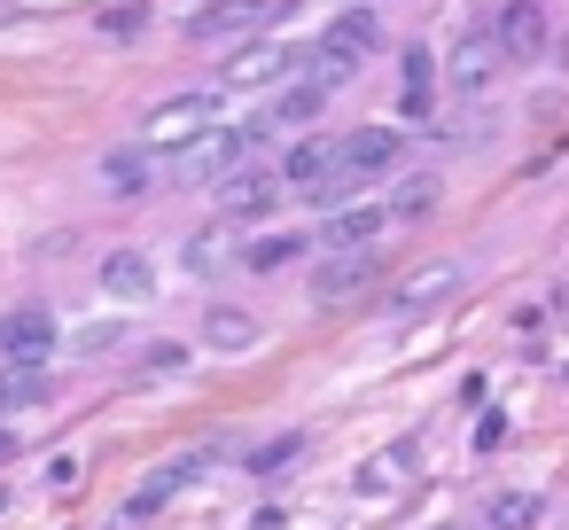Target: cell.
Segmentation results:
<instances>
[{
    "label": "cell",
    "mask_w": 569,
    "mask_h": 530,
    "mask_svg": "<svg viewBox=\"0 0 569 530\" xmlns=\"http://www.w3.org/2000/svg\"><path fill=\"white\" fill-rule=\"evenodd\" d=\"M180 266H188L196 281H219L227 266H250V242H242L234 219H219V227H196V234L180 242Z\"/></svg>",
    "instance_id": "obj_4"
},
{
    "label": "cell",
    "mask_w": 569,
    "mask_h": 530,
    "mask_svg": "<svg viewBox=\"0 0 569 530\" xmlns=\"http://www.w3.org/2000/svg\"><path fill=\"white\" fill-rule=\"evenodd\" d=\"M305 460V429H289V437H273V444H258L250 452V476H289Z\"/></svg>",
    "instance_id": "obj_24"
},
{
    "label": "cell",
    "mask_w": 569,
    "mask_h": 530,
    "mask_svg": "<svg viewBox=\"0 0 569 530\" xmlns=\"http://www.w3.org/2000/svg\"><path fill=\"white\" fill-rule=\"evenodd\" d=\"M196 476H203V452H180V460H164V468H157L149 483H133V499H126V514H133V522H141V514H157V507H164L172 491H188Z\"/></svg>",
    "instance_id": "obj_14"
},
{
    "label": "cell",
    "mask_w": 569,
    "mask_h": 530,
    "mask_svg": "<svg viewBox=\"0 0 569 530\" xmlns=\"http://www.w3.org/2000/svg\"><path fill=\"white\" fill-rule=\"evenodd\" d=\"M305 250V234H266V242H250V273H273V266H289Z\"/></svg>",
    "instance_id": "obj_26"
},
{
    "label": "cell",
    "mask_w": 569,
    "mask_h": 530,
    "mask_svg": "<svg viewBox=\"0 0 569 530\" xmlns=\"http://www.w3.org/2000/svg\"><path fill=\"white\" fill-rule=\"evenodd\" d=\"M382 227H390V203H343V211L320 227V242H328V250H375Z\"/></svg>",
    "instance_id": "obj_13"
},
{
    "label": "cell",
    "mask_w": 569,
    "mask_h": 530,
    "mask_svg": "<svg viewBox=\"0 0 569 530\" xmlns=\"http://www.w3.org/2000/svg\"><path fill=\"white\" fill-rule=\"evenodd\" d=\"M281 180H289V196H351V172H343V141H320V133H305L289 157H281Z\"/></svg>",
    "instance_id": "obj_1"
},
{
    "label": "cell",
    "mask_w": 569,
    "mask_h": 530,
    "mask_svg": "<svg viewBox=\"0 0 569 530\" xmlns=\"http://www.w3.org/2000/svg\"><path fill=\"white\" fill-rule=\"evenodd\" d=\"M273 17V0H203L188 17V40H234V32H258Z\"/></svg>",
    "instance_id": "obj_10"
},
{
    "label": "cell",
    "mask_w": 569,
    "mask_h": 530,
    "mask_svg": "<svg viewBox=\"0 0 569 530\" xmlns=\"http://www.w3.org/2000/svg\"><path fill=\"white\" fill-rule=\"evenodd\" d=\"M359 71H367V63H359V56H343V48H336L328 32H320V40H312V48L297 56V79H305V87H320V94H343V87H351Z\"/></svg>",
    "instance_id": "obj_12"
},
{
    "label": "cell",
    "mask_w": 569,
    "mask_h": 530,
    "mask_svg": "<svg viewBox=\"0 0 569 530\" xmlns=\"http://www.w3.org/2000/svg\"><path fill=\"white\" fill-rule=\"evenodd\" d=\"M320 110H328V94H320V87H305V79H297V87H289V94H281V102H273V110H266V126H273V133H281V126H312V118H320Z\"/></svg>",
    "instance_id": "obj_22"
},
{
    "label": "cell",
    "mask_w": 569,
    "mask_h": 530,
    "mask_svg": "<svg viewBox=\"0 0 569 530\" xmlns=\"http://www.w3.org/2000/svg\"><path fill=\"white\" fill-rule=\"evenodd\" d=\"M149 149H196L219 133V94H180V102H157L149 110Z\"/></svg>",
    "instance_id": "obj_2"
},
{
    "label": "cell",
    "mask_w": 569,
    "mask_h": 530,
    "mask_svg": "<svg viewBox=\"0 0 569 530\" xmlns=\"http://www.w3.org/2000/svg\"><path fill=\"white\" fill-rule=\"evenodd\" d=\"M483 530H538V499L530 491H499L483 507Z\"/></svg>",
    "instance_id": "obj_23"
},
{
    "label": "cell",
    "mask_w": 569,
    "mask_h": 530,
    "mask_svg": "<svg viewBox=\"0 0 569 530\" xmlns=\"http://www.w3.org/2000/svg\"><path fill=\"white\" fill-rule=\"evenodd\" d=\"M398 157H406V133H398V126H359V133H343V172H351V188L398 172Z\"/></svg>",
    "instance_id": "obj_5"
},
{
    "label": "cell",
    "mask_w": 569,
    "mask_h": 530,
    "mask_svg": "<svg viewBox=\"0 0 569 530\" xmlns=\"http://www.w3.org/2000/svg\"><path fill=\"white\" fill-rule=\"evenodd\" d=\"M141 24H149V9H141V0H126V9H102V32H110V40H133Z\"/></svg>",
    "instance_id": "obj_28"
},
{
    "label": "cell",
    "mask_w": 569,
    "mask_h": 530,
    "mask_svg": "<svg viewBox=\"0 0 569 530\" xmlns=\"http://www.w3.org/2000/svg\"><path fill=\"white\" fill-rule=\"evenodd\" d=\"M157 180H164L157 149H110V157H102V188H110V196H149Z\"/></svg>",
    "instance_id": "obj_15"
},
{
    "label": "cell",
    "mask_w": 569,
    "mask_h": 530,
    "mask_svg": "<svg viewBox=\"0 0 569 530\" xmlns=\"http://www.w3.org/2000/svg\"><path fill=\"white\" fill-rule=\"evenodd\" d=\"M40 398H48V367H9V359H0V406L24 413V406H40Z\"/></svg>",
    "instance_id": "obj_21"
},
{
    "label": "cell",
    "mask_w": 569,
    "mask_h": 530,
    "mask_svg": "<svg viewBox=\"0 0 569 530\" xmlns=\"http://www.w3.org/2000/svg\"><path fill=\"white\" fill-rule=\"evenodd\" d=\"M48 351H56V312L24 304V312L0 320V359L9 367H48Z\"/></svg>",
    "instance_id": "obj_8"
},
{
    "label": "cell",
    "mask_w": 569,
    "mask_h": 530,
    "mask_svg": "<svg viewBox=\"0 0 569 530\" xmlns=\"http://www.w3.org/2000/svg\"><path fill=\"white\" fill-rule=\"evenodd\" d=\"M491 32H499L507 63H538V56H546V9H538V0H507Z\"/></svg>",
    "instance_id": "obj_11"
},
{
    "label": "cell",
    "mask_w": 569,
    "mask_h": 530,
    "mask_svg": "<svg viewBox=\"0 0 569 530\" xmlns=\"http://www.w3.org/2000/svg\"><path fill=\"white\" fill-rule=\"evenodd\" d=\"M0 24H17V9H9V0H0Z\"/></svg>",
    "instance_id": "obj_30"
},
{
    "label": "cell",
    "mask_w": 569,
    "mask_h": 530,
    "mask_svg": "<svg viewBox=\"0 0 569 530\" xmlns=\"http://www.w3.org/2000/svg\"><path fill=\"white\" fill-rule=\"evenodd\" d=\"M328 40H336L343 56H359V63H375V56H382V24H375V9H367V17H336V24H328Z\"/></svg>",
    "instance_id": "obj_20"
},
{
    "label": "cell",
    "mask_w": 569,
    "mask_h": 530,
    "mask_svg": "<svg viewBox=\"0 0 569 530\" xmlns=\"http://www.w3.org/2000/svg\"><path fill=\"white\" fill-rule=\"evenodd\" d=\"M281 196H289V180H281V172H266V164H242V172H227V180H219V211H227V219H266Z\"/></svg>",
    "instance_id": "obj_7"
},
{
    "label": "cell",
    "mask_w": 569,
    "mask_h": 530,
    "mask_svg": "<svg viewBox=\"0 0 569 530\" xmlns=\"http://www.w3.org/2000/svg\"><path fill=\"white\" fill-rule=\"evenodd\" d=\"M406 460H413V444H390V452H382V460H375V468L359 476V491H390V483L406 476Z\"/></svg>",
    "instance_id": "obj_27"
},
{
    "label": "cell",
    "mask_w": 569,
    "mask_h": 530,
    "mask_svg": "<svg viewBox=\"0 0 569 530\" xmlns=\"http://www.w3.org/2000/svg\"><path fill=\"white\" fill-rule=\"evenodd\" d=\"M203 343H211L219 359H242V351H258V320H250L242 304H211V312H203Z\"/></svg>",
    "instance_id": "obj_18"
},
{
    "label": "cell",
    "mask_w": 569,
    "mask_h": 530,
    "mask_svg": "<svg viewBox=\"0 0 569 530\" xmlns=\"http://www.w3.org/2000/svg\"><path fill=\"white\" fill-rule=\"evenodd\" d=\"M437 172H413V180H398V196H390V227H413V219H429L437 211Z\"/></svg>",
    "instance_id": "obj_19"
},
{
    "label": "cell",
    "mask_w": 569,
    "mask_h": 530,
    "mask_svg": "<svg viewBox=\"0 0 569 530\" xmlns=\"http://www.w3.org/2000/svg\"><path fill=\"white\" fill-rule=\"evenodd\" d=\"M375 273H382V258H375V250H336V258L320 266L312 297H320V304H351V297H367V289H375Z\"/></svg>",
    "instance_id": "obj_9"
},
{
    "label": "cell",
    "mask_w": 569,
    "mask_h": 530,
    "mask_svg": "<svg viewBox=\"0 0 569 530\" xmlns=\"http://www.w3.org/2000/svg\"><path fill=\"white\" fill-rule=\"evenodd\" d=\"M398 110L406 118H429L437 110V63H429V48H406L398 56Z\"/></svg>",
    "instance_id": "obj_17"
},
{
    "label": "cell",
    "mask_w": 569,
    "mask_h": 530,
    "mask_svg": "<svg viewBox=\"0 0 569 530\" xmlns=\"http://www.w3.org/2000/svg\"><path fill=\"white\" fill-rule=\"evenodd\" d=\"M102 297H118V304H149V297H157L149 258H141V250H110V258H102Z\"/></svg>",
    "instance_id": "obj_16"
},
{
    "label": "cell",
    "mask_w": 569,
    "mask_h": 530,
    "mask_svg": "<svg viewBox=\"0 0 569 530\" xmlns=\"http://www.w3.org/2000/svg\"><path fill=\"white\" fill-rule=\"evenodd\" d=\"M445 289H452V266H429V273H413V281H406L390 304H398V312H413V304H437Z\"/></svg>",
    "instance_id": "obj_25"
},
{
    "label": "cell",
    "mask_w": 569,
    "mask_h": 530,
    "mask_svg": "<svg viewBox=\"0 0 569 530\" xmlns=\"http://www.w3.org/2000/svg\"><path fill=\"white\" fill-rule=\"evenodd\" d=\"M273 79H297V48H273V40H250L219 63V94H258Z\"/></svg>",
    "instance_id": "obj_3"
},
{
    "label": "cell",
    "mask_w": 569,
    "mask_h": 530,
    "mask_svg": "<svg viewBox=\"0 0 569 530\" xmlns=\"http://www.w3.org/2000/svg\"><path fill=\"white\" fill-rule=\"evenodd\" d=\"M499 63H507L499 32H460V40H452V56H445V79H452L460 94H483V87L499 79Z\"/></svg>",
    "instance_id": "obj_6"
},
{
    "label": "cell",
    "mask_w": 569,
    "mask_h": 530,
    "mask_svg": "<svg viewBox=\"0 0 569 530\" xmlns=\"http://www.w3.org/2000/svg\"><path fill=\"white\" fill-rule=\"evenodd\" d=\"M48 491H79V460H56L48 468Z\"/></svg>",
    "instance_id": "obj_29"
}]
</instances>
